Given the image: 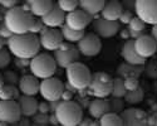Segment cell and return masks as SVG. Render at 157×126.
Here are the masks:
<instances>
[{
  "label": "cell",
  "instance_id": "obj_42",
  "mask_svg": "<svg viewBox=\"0 0 157 126\" xmlns=\"http://www.w3.org/2000/svg\"><path fill=\"white\" fill-rule=\"evenodd\" d=\"M121 4H122V6H123V9L135 13V9H136V0H121Z\"/></svg>",
  "mask_w": 157,
  "mask_h": 126
},
{
  "label": "cell",
  "instance_id": "obj_24",
  "mask_svg": "<svg viewBox=\"0 0 157 126\" xmlns=\"http://www.w3.org/2000/svg\"><path fill=\"white\" fill-rule=\"evenodd\" d=\"M143 69L145 67L143 66H138V65H131V63H122V65L118 66L116 71V74L121 78H126L129 77V76H136V77H140V76L143 73Z\"/></svg>",
  "mask_w": 157,
  "mask_h": 126
},
{
  "label": "cell",
  "instance_id": "obj_50",
  "mask_svg": "<svg viewBox=\"0 0 157 126\" xmlns=\"http://www.w3.org/2000/svg\"><path fill=\"white\" fill-rule=\"evenodd\" d=\"M128 30H129V37H131V39H137L138 37H141L142 34H145L143 32H136V30H132V29H129V28H128Z\"/></svg>",
  "mask_w": 157,
  "mask_h": 126
},
{
  "label": "cell",
  "instance_id": "obj_47",
  "mask_svg": "<svg viewBox=\"0 0 157 126\" xmlns=\"http://www.w3.org/2000/svg\"><path fill=\"white\" fill-rule=\"evenodd\" d=\"M60 101H62V100L48 101V104H49V110H50V113H52V112H56L57 107H58V106H59V104H60Z\"/></svg>",
  "mask_w": 157,
  "mask_h": 126
},
{
  "label": "cell",
  "instance_id": "obj_60",
  "mask_svg": "<svg viewBox=\"0 0 157 126\" xmlns=\"http://www.w3.org/2000/svg\"><path fill=\"white\" fill-rule=\"evenodd\" d=\"M118 2H121V0H118Z\"/></svg>",
  "mask_w": 157,
  "mask_h": 126
},
{
  "label": "cell",
  "instance_id": "obj_59",
  "mask_svg": "<svg viewBox=\"0 0 157 126\" xmlns=\"http://www.w3.org/2000/svg\"><path fill=\"white\" fill-rule=\"evenodd\" d=\"M53 2H57V0H53Z\"/></svg>",
  "mask_w": 157,
  "mask_h": 126
},
{
  "label": "cell",
  "instance_id": "obj_21",
  "mask_svg": "<svg viewBox=\"0 0 157 126\" xmlns=\"http://www.w3.org/2000/svg\"><path fill=\"white\" fill-rule=\"evenodd\" d=\"M122 11H123V6L121 2H118V0H107L101 11V17L107 20L118 22Z\"/></svg>",
  "mask_w": 157,
  "mask_h": 126
},
{
  "label": "cell",
  "instance_id": "obj_40",
  "mask_svg": "<svg viewBox=\"0 0 157 126\" xmlns=\"http://www.w3.org/2000/svg\"><path fill=\"white\" fill-rule=\"evenodd\" d=\"M133 17H135V13H133V11H129V10L123 9V11H122V14H121L118 22H120L121 24H126V25H127V24H129V22L132 20Z\"/></svg>",
  "mask_w": 157,
  "mask_h": 126
},
{
  "label": "cell",
  "instance_id": "obj_10",
  "mask_svg": "<svg viewBox=\"0 0 157 126\" xmlns=\"http://www.w3.org/2000/svg\"><path fill=\"white\" fill-rule=\"evenodd\" d=\"M20 119L21 112L17 100H0V122L14 125Z\"/></svg>",
  "mask_w": 157,
  "mask_h": 126
},
{
  "label": "cell",
  "instance_id": "obj_18",
  "mask_svg": "<svg viewBox=\"0 0 157 126\" xmlns=\"http://www.w3.org/2000/svg\"><path fill=\"white\" fill-rule=\"evenodd\" d=\"M18 87H19V91L21 95L35 96L39 93L40 82H39V78L35 77L34 74H24L23 77L19 78Z\"/></svg>",
  "mask_w": 157,
  "mask_h": 126
},
{
  "label": "cell",
  "instance_id": "obj_22",
  "mask_svg": "<svg viewBox=\"0 0 157 126\" xmlns=\"http://www.w3.org/2000/svg\"><path fill=\"white\" fill-rule=\"evenodd\" d=\"M18 104L20 107L21 116L25 117H32L33 115L38 112V101L34 98V96H27V95H21L18 98Z\"/></svg>",
  "mask_w": 157,
  "mask_h": 126
},
{
  "label": "cell",
  "instance_id": "obj_56",
  "mask_svg": "<svg viewBox=\"0 0 157 126\" xmlns=\"http://www.w3.org/2000/svg\"><path fill=\"white\" fill-rule=\"evenodd\" d=\"M6 43H8V39H5V38H3V37H0V49H3Z\"/></svg>",
  "mask_w": 157,
  "mask_h": 126
},
{
  "label": "cell",
  "instance_id": "obj_23",
  "mask_svg": "<svg viewBox=\"0 0 157 126\" xmlns=\"http://www.w3.org/2000/svg\"><path fill=\"white\" fill-rule=\"evenodd\" d=\"M108 111H109V104H108V100H106V98L96 97V100L89 102L88 113L92 119L99 120L104 113H107Z\"/></svg>",
  "mask_w": 157,
  "mask_h": 126
},
{
  "label": "cell",
  "instance_id": "obj_25",
  "mask_svg": "<svg viewBox=\"0 0 157 126\" xmlns=\"http://www.w3.org/2000/svg\"><path fill=\"white\" fill-rule=\"evenodd\" d=\"M107 0H79V9L84 10L89 15L96 17L102 11Z\"/></svg>",
  "mask_w": 157,
  "mask_h": 126
},
{
  "label": "cell",
  "instance_id": "obj_1",
  "mask_svg": "<svg viewBox=\"0 0 157 126\" xmlns=\"http://www.w3.org/2000/svg\"><path fill=\"white\" fill-rule=\"evenodd\" d=\"M8 49L10 50L11 56L15 58H25L32 59L40 50V42L39 37L33 33L24 34H13L8 39Z\"/></svg>",
  "mask_w": 157,
  "mask_h": 126
},
{
  "label": "cell",
  "instance_id": "obj_30",
  "mask_svg": "<svg viewBox=\"0 0 157 126\" xmlns=\"http://www.w3.org/2000/svg\"><path fill=\"white\" fill-rule=\"evenodd\" d=\"M126 92H127V90H126V87H124L123 78H121V77H118V76H117L116 78H113V86H112L111 96L123 98L124 95H126Z\"/></svg>",
  "mask_w": 157,
  "mask_h": 126
},
{
  "label": "cell",
  "instance_id": "obj_6",
  "mask_svg": "<svg viewBox=\"0 0 157 126\" xmlns=\"http://www.w3.org/2000/svg\"><path fill=\"white\" fill-rule=\"evenodd\" d=\"M112 86H113V78L109 74H107L106 72H94L92 73V78H90L88 90L94 97L106 98L111 96Z\"/></svg>",
  "mask_w": 157,
  "mask_h": 126
},
{
  "label": "cell",
  "instance_id": "obj_39",
  "mask_svg": "<svg viewBox=\"0 0 157 126\" xmlns=\"http://www.w3.org/2000/svg\"><path fill=\"white\" fill-rule=\"evenodd\" d=\"M143 72H146L147 77H150V78H157V63L150 62L148 65L145 67Z\"/></svg>",
  "mask_w": 157,
  "mask_h": 126
},
{
  "label": "cell",
  "instance_id": "obj_27",
  "mask_svg": "<svg viewBox=\"0 0 157 126\" xmlns=\"http://www.w3.org/2000/svg\"><path fill=\"white\" fill-rule=\"evenodd\" d=\"M20 97L19 87L15 85H6L4 83L0 87V100H17Z\"/></svg>",
  "mask_w": 157,
  "mask_h": 126
},
{
  "label": "cell",
  "instance_id": "obj_2",
  "mask_svg": "<svg viewBox=\"0 0 157 126\" xmlns=\"http://www.w3.org/2000/svg\"><path fill=\"white\" fill-rule=\"evenodd\" d=\"M33 20H34V15L24 5L23 6L18 5L8 9L3 19L4 24L13 34L29 33Z\"/></svg>",
  "mask_w": 157,
  "mask_h": 126
},
{
  "label": "cell",
  "instance_id": "obj_3",
  "mask_svg": "<svg viewBox=\"0 0 157 126\" xmlns=\"http://www.w3.org/2000/svg\"><path fill=\"white\" fill-rule=\"evenodd\" d=\"M54 113L57 115L59 125L62 126H77L83 119L82 106L73 100H62Z\"/></svg>",
  "mask_w": 157,
  "mask_h": 126
},
{
  "label": "cell",
  "instance_id": "obj_38",
  "mask_svg": "<svg viewBox=\"0 0 157 126\" xmlns=\"http://www.w3.org/2000/svg\"><path fill=\"white\" fill-rule=\"evenodd\" d=\"M123 82H124V87L127 91H132L140 86L138 77H136V76H129V77L123 78Z\"/></svg>",
  "mask_w": 157,
  "mask_h": 126
},
{
  "label": "cell",
  "instance_id": "obj_52",
  "mask_svg": "<svg viewBox=\"0 0 157 126\" xmlns=\"http://www.w3.org/2000/svg\"><path fill=\"white\" fill-rule=\"evenodd\" d=\"M120 34H121V38H122V39H124V41H127V39H131V37H129V30H128V28H124V29H122Z\"/></svg>",
  "mask_w": 157,
  "mask_h": 126
},
{
  "label": "cell",
  "instance_id": "obj_28",
  "mask_svg": "<svg viewBox=\"0 0 157 126\" xmlns=\"http://www.w3.org/2000/svg\"><path fill=\"white\" fill-rule=\"evenodd\" d=\"M143 98H145V91H143L142 87H137L132 91H127L123 100L124 102L128 104V105H137V104H141Z\"/></svg>",
  "mask_w": 157,
  "mask_h": 126
},
{
  "label": "cell",
  "instance_id": "obj_26",
  "mask_svg": "<svg viewBox=\"0 0 157 126\" xmlns=\"http://www.w3.org/2000/svg\"><path fill=\"white\" fill-rule=\"evenodd\" d=\"M60 32H62V35H63V39L65 42H69V43H78L82 37L86 34L84 30H75V29H72L71 27H68L67 24H63L62 27L59 28Z\"/></svg>",
  "mask_w": 157,
  "mask_h": 126
},
{
  "label": "cell",
  "instance_id": "obj_57",
  "mask_svg": "<svg viewBox=\"0 0 157 126\" xmlns=\"http://www.w3.org/2000/svg\"><path fill=\"white\" fill-rule=\"evenodd\" d=\"M4 85V81H3V74H2V72H0V87H2Z\"/></svg>",
  "mask_w": 157,
  "mask_h": 126
},
{
  "label": "cell",
  "instance_id": "obj_20",
  "mask_svg": "<svg viewBox=\"0 0 157 126\" xmlns=\"http://www.w3.org/2000/svg\"><path fill=\"white\" fill-rule=\"evenodd\" d=\"M54 2L53 0H27L25 8H27L34 17L42 18L47 13L53 8Z\"/></svg>",
  "mask_w": 157,
  "mask_h": 126
},
{
  "label": "cell",
  "instance_id": "obj_7",
  "mask_svg": "<svg viewBox=\"0 0 157 126\" xmlns=\"http://www.w3.org/2000/svg\"><path fill=\"white\" fill-rule=\"evenodd\" d=\"M79 56H81V53L75 45L64 41L60 44V47L57 50H54L53 57L57 62V66L59 68L65 69L69 65H72V63H74L79 59Z\"/></svg>",
  "mask_w": 157,
  "mask_h": 126
},
{
  "label": "cell",
  "instance_id": "obj_13",
  "mask_svg": "<svg viewBox=\"0 0 157 126\" xmlns=\"http://www.w3.org/2000/svg\"><path fill=\"white\" fill-rule=\"evenodd\" d=\"M121 25L118 22L114 20H107L104 18L96 17V19L92 22V29L93 33H96L99 38H104V39H111L117 33L120 32Z\"/></svg>",
  "mask_w": 157,
  "mask_h": 126
},
{
  "label": "cell",
  "instance_id": "obj_9",
  "mask_svg": "<svg viewBox=\"0 0 157 126\" xmlns=\"http://www.w3.org/2000/svg\"><path fill=\"white\" fill-rule=\"evenodd\" d=\"M64 91V83L57 78V77H49L44 78L40 82V88H39V93L47 101H56L62 100V93Z\"/></svg>",
  "mask_w": 157,
  "mask_h": 126
},
{
  "label": "cell",
  "instance_id": "obj_32",
  "mask_svg": "<svg viewBox=\"0 0 157 126\" xmlns=\"http://www.w3.org/2000/svg\"><path fill=\"white\" fill-rule=\"evenodd\" d=\"M108 104H109V111L116 112V113H121L124 110V100L121 97H113L108 98Z\"/></svg>",
  "mask_w": 157,
  "mask_h": 126
},
{
  "label": "cell",
  "instance_id": "obj_14",
  "mask_svg": "<svg viewBox=\"0 0 157 126\" xmlns=\"http://www.w3.org/2000/svg\"><path fill=\"white\" fill-rule=\"evenodd\" d=\"M92 22L93 17L79 8L71 13H67V15H65V24L75 30H84Z\"/></svg>",
  "mask_w": 157,
  "mask_h": 126
},
{
  "label": "cell",
  "instance_id": "obj_33",
  "mask_svg": "<svg viewBox=\"0 0 157 126\" xmlns=\"http://www.w3.org/2000/svg\"><path fill=\"white\" fill-rule=\"evenodd\" d=\"M32 124L36 126H47L49 125V115L48 113H42V112H36L35 115L32 117Z\"/></svg>",
  "mask_w": 157,
  "mask_h": 126
},
{
  "label": "cell",
  "instance_id": "obj_12",
  "mask_svg": "<svg viewBox=\"0 0 157 126\" xmlns=\"http://www.w3.org/2000/svg\"><path fill=\"white\" fill-rule=\"evenodd\" d=\"M39 42H40V47L48 52H54L57 50L60 44L64 42L63 35L59 28H48L45 27L40 35H39Z\"/></svg>",
  "mask_w": 157,
  "mask_h": 126
},
{
  "label": "cell",
  "instance_id": "obj_55",
  "mask_svg": "<svg viewBox=\"0 0 157 126\" xmlns=\"http://www.w3.org/2000/svg\"><path fill=\"white\" fill-rule=\"evenodd\" d=\"M151 35L155 38V41L157 43V24L152 25V29H151Z\"/></svg>",
  "mask_w": 157,
  "mask_h": 126
},
{
  "label": "cell",
  "instance_id": "obj_29",
  "mask_svg": "<svg viewBox=\"0 0 157 126\" xmlns=\"http://www.w3.org/2000/svg\"><path fill=\"white\" fill-rule=\"evenodd\" d=\"M99 125L101 126H122L123 122H122L120 113L108 111L99 119Z\"/></svg>",
  "mask_w": 157,
  "mask_h": 126
},
{
  "label": "cell",
  "instance_id": "obj_53",
  "mask_svg": "<svg viewBox=\"0 0 157 126\" xmlns=\"http://www.w3.org/2000/svg\"><path fill=\"white\" fill-rule=\"evenodd\" d=\"M64 88H65V90H68V91H71V92H73V93H75V92L78 91L77 88H75V87H73L69 82H65V83H64Z\"/></svg>",
  "mask_w": 157,
  "mask_h": 126
},
{
  "label": "cell",
  "instance_id": "obj_5",
  "mask_svg": "<svg viewBox=\"0 0 157 126\" xmlns=\"http://www.w3.org/2000/svg\"><path fill=\"white\" fill-rule=\"evenodd\" d=\"M65 77H67V82L75 87L78 91H83L88 88L92 73L86 65L77 61L65 68Z\"/></svg>",
  "mask_w": 157,
  "mask_h": 126
},
{
  "label": "cell",
  "instance_id": "obj_41",
  "mask_svg": "<svg viewBox=\"0 0 157 126\" xmlns=\"http://www.w3.org/2000/svg\"><path fill=\"white\" fill-rule=\"evenodd\" d=\"M14 65L19 69H24L30 66V59H25V58H15Z\"/></svg>",
  "mask_w": 157,
  "mask_h": 126
},
{
  "label": "cell",
  "instance_id": "obj_16",
  "mask_svg": "<svg viewBox=\"0 0 157 126\" xmlns=\"http://www.w3.org/2000/svg\"><path fill=\"white\" fill-rule=\"evenodd\" d=\"M135 41V48L137 53L143 58L152 57L157 50V43L151 34H142Z\"/></svg>",
  "mask_w": 157,
  "mask_h": 126
},
{
  "label": "cell",
  "instance_id": "obj_43",
  "mask_svg": "<svg viewBox=\"0 0 157 126\" xmlns=\"http://www.w3.org/2000/svg\"><path fill=\"white\" fill-rule=\"evenodd\" d=\"M11 35H13V33L8 29V27L4 24V22H3V23H0V37L5 38V39H9Z\"/></svg>",
  "mask_w": 157,
  "mask_h": 126
},
{
  "label": "cell",
  "instance_id": "obj_51",
  "mask_svg": "<svg viewBox=\"0 0 157 126\" xmlns=\"http://www.w3.org/2000/svg\"><path fill=\"white\" fill-rule=\"evenodd\" d=\"M79 125H83V126L88 125V126H90V125H97V122L92 121V119H89V117H83L82 121L79 122Z\"/></svg>",
  "mask_w": 157,
  "mask_h": 126
},
{
  "label": "cell",
  "instance_id": "obj_37",
  "mask_svg": "<svg viewBox=\"0 0 157 126\" xmlns=\"http://www.w3.org/2000/svg\"><path fill=\"white\" fill-rule=\"evenodd\" d=\"M45 28V25L42 20V18H38V17H34V20L32 23V27L29 29V33H33V34H40L42 30Z\"/></svg>",
  "mask_w": 157,
  "mask_h": 126
},
{
  "label": "cell",
  "instance_id": "obj_19",
  "mask_svg": "<svg viewBox=\"0 0 157 126\" xmlns=\"http://www.w3.org/2000/svg\"><path fill=\"white\" fill-rule=\"evenodd\" d=\"M65 15L67 14L58 6V4H54L53 8L42 17V20L48 28H60L65 23Z\"/></svg>",
  "mask_w": 157,
  "mask_h": 126
},
{
  "label": "cell",
  "instance_id": "obj_49",
  "mask_svg": "<svg viewBox=\"0 0 157 126\" xmlns=\"http://www.w3.org/2000/svg\"><path fill=\"white\" fill-rule=\"evenodd\" d=\"M49 125H53V126L59 125V121H58L57 115H56L54 112H52V115H49Z\"/></svg>",
  "mask_w": 157,
  "mask_h": 126
},
{
  "label": "cell",
  "instance_id": "obj_11",
  "mask_svg": "<svg viewBox=\"0 0 157 126\" xmlns=\"http://www.w3.org/2000/svg\"><path fill=\"white\" fill-rule=\"evenodd\" d=\"M135 14L148 25L157 24V0H136Z\"/></svg>",
  "mask_w": 157,
  "mask_h": 126
},
{
  "label": "cell",
  "instance_id": "obj_4",
  "mask_svg": "<svg viewBox=\"0 0 157 126\" xmlns=\"http://www.w3.org/2000/svg\"><path fill=\"white\" fill-rule=\"evenodd\" d=\"M29 69L39 80L49 78L57 72V62L53 56L48 53H38L30 59Z\"/></svg>",
  "mask_w": 157,
  "mask_h": 126
},
{
  "label": "cell",
  "instance_id": "obj_31",
  "mask_svg": "<svg viewBox=\"0 0 157 126\" xmlns=\"http://www.w3.org/2000/svg\"><path fill=\"white\" fill-rule=\"evenodd\" d=\"M57 4L67 14L79 8V0H57Z\"/></svg>",
  "mask_w": 157,
  "mask_h": 126
},
{
  "label": "cell",
  "instance_id": "obj_36",
  "mask_svg": "<svg viewBox=\"0 0 157 126\" xmlns=\"http://www.w3.org/2000/svg\"><path fill=\"white\" fill-rule=\"evenodd\" d=\"M2 74H3L4 83H6V85H15V86L19 83V77H18V74L14 71H4V72H2Z\"/></svg>",
  "mask_w": 157,
  "mask_h": 126
},
{
  "label": "cell",
  "instance_id": "obj_58",
  "mask_svg": "<svg viewBox=\"0 0 157 126\" xmlns=\"http://www.w3.org/2000/svg\"><path fill=\"white\" fill-rule=\"evenodd\" d=\"M3 2H4V0H0V5H2V3H3Z\"/></svg>",
  "mask_w": 157,
  "mask_h": 126
},
{
  "label": "cell",
  "instance_id": "obj_45",
  "mask_svg": "<svg viewBox=\"0 0 157 126\" xmlns=\"http://www.w3.org/2000/svg\"><path fill=\"white\" fill-rule=\"evenodd\" d=\"M20 3V0H4L2 3V6L5 9H10V8H14L18 6V4Z\"/></svg>",
  "mask_w": 157,
  "mask_h": 126
},
{
  "label": "cell",
  "instance_id": "obj_35",
  "mask_svg": "<svg viewBox=\"0 0 157 126\" xmlns=\"http://www.w3.org/2000/svg\"><path fill=\"white\" fill-rule=\"evenodd\" d=\"M11 62V53L6 48L0 49V69L6 68Z\"/></svg>",
  "mask_w": 157,
  "mask_h": 126
},
{
  "label": "cell",
  "instance_id": "obj_34",
  "mask_svg": "<svg viewBox=\"0 0 157 126\" xmlns=\"http://www.w3.org/2000/svg\"><path fill=\"white\" fill-rule=\"evenodd\" d=\"M128 28L132 29V30H136V32H145V29H146V23L143 22L141 18H138L137 15H135V17L132 18V20L129 22Z\"/></svg>",
  "mask_w": 157,
  "mask_h": 126
},
{
  "label": "cell",
  "instance_id": "obj_48",
  "mask_svg": "<svg viewBox=\"0 0 157 126\" xmlns=\"http://www.w3.org/2000/svg\"><path fill=\"white\" fill-rule=\"evenodd\" d=\"M73 96H74L73 92H71V91H68V90H65V88H64V91H63V93H62V100L68 101V100H72Z\"/></svg>",
  "mask_w": 157,
  "mask_h": 126
},
{
  "label": "cell",
  "instance_id": "obj_54",
  "mask_svg": "<svg viewBox=\"0 0 157 126\" xmlns=\"http://www.w3.org/2000/svg\"><path fill=\"white\" fill-rule=\"evenodd\" d=\"M77 102L82 106V108H88V106H89V101H88V98H84L83 101L77 100Z\"/></svg>",
  "mask_w": 157,
  "mask_h": 126
},
{
  "label": "cell",
  "instance_id": "obj_44",
  "mask_svg": "<svg viewBox=\"0 0 157 126\" xmlns=\"http://www.w3.org/2000/svg\"><path fill=\"white\" fill-rule=\"evenodd\" d=\"M38 112H42V113H49L50 112L49 104H48L47 100H44V101H42V102L38 104Z\"/></svg>",
  "mask_w": 157,
  "mask_h": 126
},
{
  "label": "cell",
  "instance_id": "obj_46",
  "mask_svg": "<svg viewBox=\"0 0 157 126\" xmlns=\"http://www.w3.org/2000/svg\"><path fill=\"white\" fill-rule=\"evenodd\" d=\"M147 125L150 126H157V111L151 113L150 116H147Z\"/></svg>",
  "mask_w": 157,
  "mask_h": 126
},
{
  "label": "cell",
  "instance_id": "obj_17",
  "mask_svg": "<svg viewBox=\"0 0 157 126\" xmlns=\"http://www.w3.org/2000/svg\"><path fill=\"white\" fill-rule=\"evenodd\" d=\"M121 56L124 59V62L131 63V65H138V66H145L146 65V58L141 57L135 48V41L133 39H127L124 44L122 45Z\"/></svg>",
  "mask_w": 157,
  "mask_h": 126
},
{
  "label": "cell",
  "instance_id": "obj_15",
  "mask_svg": "<svg viewBox=\"0 0 157 126\" xmlns=\"http://www.w3.org/2000/svg\"><path fill=\"white\" fill-rule=\"evenodd\" d=\"M120 116L122 119L123 126H143L147 125V113L140 108H124Z\"/></svg>",
  "mask_w": 157,
  "mask_h": 126
},
{
  "label": "cell",
  "instance_id": "obj_8",
  "mask_svg": "<svg viewBox=\"0 0 157 126\" xmlns=\"http://www.w3.org/2000/svg\"><path fill=\"white\" fill-rule=\"evenodd\" d=\"M77 48L79 50V53L87 58L97 57L102 50L101 38L96 33H87L77 43Z\"/></svg>",
  "mask_w": 157,
  "mask_h": 126
}]
</instances>
